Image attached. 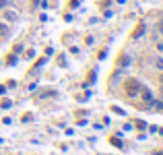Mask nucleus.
<instances>
[{
  "label": "nucleus",
  "mask_w": 163,
  "mask_h": 155,
  "mask_svg": "<svg viewBox=\"0 0 163 155\" xmlns=\"http://www.w3.org/2000/svg\"><path fill=\"white\" fill-rule=\"evenodd\" d=\"M155 108H157V110H163V101H157V103H155Z\"/></svg>",
  "instance_id": "nucleus-8"
},
{
  "label": "nucleus",
  "mask_w": 163,
  "mask_h": 155,
  "mask_svg": "<svg viewBox=\"0 0 163 155\" xmlns=\"http://www.w3.org/2000/svg\"><path fill=\"white\" fill-rule=\"evenodd\" d=\"M138 89H141V85H138L136 79H128V81H126V93H128L130 97H134Z\"/></svg>",
  "instance_id": "nucleus-1"
},
{
  "label": "nucleus",
  "mask_w": 163,
  "mask_h": 155,
  "mask_svg": "<svg viewBox=\"0 0 163 155\" xmlns=\"http://www.w3.org/2000/svg\"><path fill=\"white\" fill-rule=\"evenodd\" d=\"M143 31H145V25H138V27H136V31L132 33V37H134V40H136V37H141V35H143Z\"/></svg>",
  "instance_id": "nucleus-2"
},
{
  "label": "nucleus",
  "mask_w": 163,
  "mask_h": 155,
  "mask_svg": "<svg viewBox=\"0 0 163 155\" xmlns=\"http://www.w3.org/2000/svg\"><path fill=\"white\" fill-rule=\"evenodd\" d=\"M161 83H163V74H161Z\"/></svg>",
  "instance_id": "nucleus-11"
},
{
  "label": "nucleus",
  "mask_w": 163,
  "mask_h": 155,
  "mask_svg": "<svg viewBox=\"0 0 163 155\" xmlns=\"http://www.w3.org/2000/svg\"><path fill=\"white\" fill-rule=\"evenodd\" d=\"M143 99L145 101H151V91H149V89H143Z\"/></svg>",
  "instance_id": "nucleus-5"
},
{
  "label": "nucleus",
  "mask_w": 163,
  "mask_h": 155,
  "mask_svg": "<svg viewBox=\"0 0 163 155\" xmlns=\"http://www.w3.org/2000/svg\"><path fill=\"white\" fill-rule=\"evenodd\" d=\"M112 143H114V145H116V147H120V149H122V143H120V141H118V139H112Z\"/></svg>",
  "instance_id": "nucleus-7"
},
{
  "label": "nucleus",
  "mask_w": 163,
  "mask_h": 155,
  "mask_svg": "<svg viewBox=\"0 0 163 155\" xmlns=\"http://www.w3.org/2000/svg\"><path fill=\"white\" fill-rule=\"evenodd\" d=\"M159 31H163V23H159Z\"/></svg>",
  "instance_id": "nucleus-10"
},
{
  "label": "nucleus",
  "mask_w": 163,
  "mask_h": 155,
  "mask_svg": "<svg viewBox=\"0 0 163 155\" xmlns=\"http://www.w3.org/2000/svg\"><path fill=\"white\" fill-rule=\"evenodd\" d=\"M4 17H6L8 21H14V19H17V13H13V10H6V13H4Z\"/></svg>",
  "instance_id": "nucleus-4"
},
{
  "label": "nucleus",
  "mask_w": 163,
  "mask_h": 155,
  "mask_svg": "<svg viewBox=\"0 0 163 155\" xmlns=\"http://www.w3.org/2000/svg\"><path fill=\"white\" fill-rule=\"evenodd\" d=\"M0 35H2V37H6V35H8V27L4 25V23H0Z\"/></svg>",
  "instance_id": "nucleus-3"
},
{
  "label": "nucleus",
  "mask_w": 163,
  "mask_h": 155,
  "mask_svg": "<svg viewBox=\"0 0 163 155\" xmlns=\"http://www.w3.org/2000/svg\"><path fill=\"white\" fill-rule=\"evenodd\" d=\"M4 4H6V0H0V6H4Z\"/></svg>",
  "instance_id": "nucleus-9"
},
{
  "label": "nucleus",
  "mask_w": 163,
  "mask_h": 155,
  "mask_svg": "<svg viewBox=\"0 0 163 155\" xmlns=\"http://www.w3.org/2000/svg\"><path fill=\"white\" fill-rule=\"evenodd\" d=\"M155 66H157V68H161V70H163V58H157V60H155Z\"/></svg>",
  "instance_id": "nucleus-6"
}]
</instances>
